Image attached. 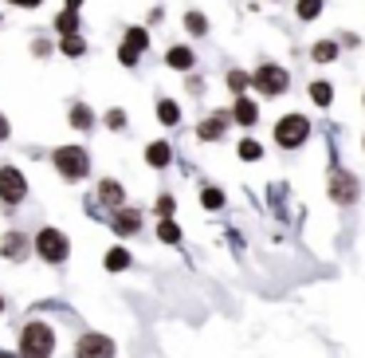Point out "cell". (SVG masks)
<instances>
[{"mask_svg":"<svg viewBox=\"0 0 365 358\" xmlns=\"http://www.w3.org/2000/svg\"><path fill=\"white\" fill-rule=\"evenodd\" d=\"M51 350H56V331H51L48 323H28L24 334H20V354L24 358H51Z\"/></svg>","mask_w":365,"mask_h":358,"instance_id":"1","label":"cell"},{"mask_svg":"<svg viewBox=\"0 0 365 358\" xmlns=\"http://www.w3.org/2000/svg\"><path fill=\"white\" fill-rule=\"evenodd\" d=\"M51 161H56L59 177H67V182H83V177L91 174V154L83 150V146H59V150L51 154Z\"/></svg>","mask_w":365,"mask_h":358,"instance_id":"2","label":"cell"},{"mask_svg":"<svg viewBox=\"0 0 365 358\" xmlns=\"http://www.w3.org/2000/svg\"><path fill=\"white\" fill-rule=\"evenodd\" d=\"M36 256L48 260V264H63L67 256H71V240L59 229H40L36 232Z\"/></svg>","mask_w":365,"mask_h":358,"instance_id":"3","label":"cell"},{"mask_svg":"<svg viewBox=\"0 0 365 358\" xmlns=\"http://www.w3.org/2000/svg\"><path fill=\"white\" fill-rule=\"evenodd\" d=\"M310 138V122L302 119V114H287V119H279L275 126V142L283 146V150H299L302 142Z\"/></svg>","mask_w":365,"mask_h":358,"instance_id":"4","label":"cell"},{"mask_svg":"<svg viewBox=\"0 0 365 358\" xmlns=\"http://www.w3.org/2000/svg\"><path fill=\"white\" fill-rule=\"evenodd\" d=\"M28 197V177L16 166H0V201L4 205H20Z\"/></svg>","mask_w":365,"mask_h":358,"instance_id":"5","label":"cell"},{"mask_svg":"<svg viewBox=\"0 0 365 358\" xmlns=\"http://www.w3.org/2000/svg\"><path fill=\"white\" fill-rule=\"evenodd\" d=\"M145 48H150V32H145V28H126V40H122V48H118V64L134 67L138 59L145 56Z\"/></svg>","mask_w":365,"mask_h":358,"instance_id":"6","label":"cell"},{"mask_svg":"<svg viewBox=\"0 0 365 358\" xmlns=\"http://www.w3.org/2000/svg\"><path fill=\"white\" fill-rule=\"evenodd\" d=\"M255 87L263 91V95H283L287 91V83H291V75L283 71V67H275V64H263L259 71H255Z\"/></svg>","mask_w":365,"mask_h":358,"instance_id":"7","label":"cell"},{"mask_svg":"<svg viewBox=\"0 0 365 358\" xmlns=\"http://www.w3.org/2000/svg\"><path fill=\"white\" fill-rule=\"evenodd\" d=\"M75 358H114V342L106 339V334H83L79 342H75Z\"/></svg>","mask_w":365,"mask_h":358,"instance_id":"8","label":"cell"},{"mask_svg":"<svg viewBox=\"0 0 365 358\" xmlns=\"http://www.w3.org/2000/svg\"><path fill=\"white\" fill-rule=\"evenodd\" d=\"M330 197L338 201V205H354V197H357V182L349 174H334L330 177Z\"/></svg>","mask_w":365,"mask_h":358,"instance_id":"9","label":"cell"},{"mask_svg":"<svg viewBox=\"0 0 365 358\" xmlns=\"http://www.w3.org/2000/svg\"><path fill=\"white\" fill-rule=\"evenodd\" d=\"M110 229L118 232V237H134V232L142 229V213H138V209H118L114 221H110Z\"/></svg>","mask_w":365,"mask_h":358,"instance_id":"10","label":"cell"},{"mask_svg":"<svg viewBox=\"0 0 365 358\" xmlns=\"http://www.w3.org/2000/svg\"><path fill=\"white\" fill-rule=\"evenodd\" d=\"M98 201L110 209H122V201H126V189H122V182H114V177H103L98 182Z\"/></svg>","mask_w":365,"mask_h":358,"instance_id":"11","label":"cell"},{"mask_svg":"<svg viewBox=\"0 0 365 358\" xmlns=\"http://www.w3.org/2000/svg\"><path fill=\"white\" fill-rule=\"evenodd\" d=\"M24 252H28L24 232H9V237L0 240V256H4V260H24Z\"/></svg>","mask_w":365,"mask_h":358,"instance_id":"12","label":"cell"},{"mask_svg":"<svg viewBox=\"0 0 365 358\" xmlns=\"http://www.w3.org/2000/svg\"><path fill=\"white\" fill-rule=\"evenodd\" d=\"M232 119H236L240 126H255V119H259V106H255L247 95H240L236 106H232Z\"/></svg>","mask_w":365,"mask_h":358,"instance_id":"13","label":"cell"},{"mask_svg":"<svg viewBox=\"0 0 365 358\" xmlns=\"http://www.w3.org/2000/svg\"><path fill=\"white\" fill-rule=\"evenodd\" d=\"M165 64L173 67V71H189V67L197 64V56H192V48H181V44H177V48L165 51Z\"/></svg>","mask_w":365,"mask_h":358,"instance_id":"14","label":"cell"},{"mask_svg":"<svg viewBox=\"0 0 365 358\" xmlns=\"http://www.w3.org/2000/svg\"><path fill=\"white\" fill-rule=\"evenodd\" d=\"M145 161H150L153 169H165L169 161H173V150H169V142H150V146H145Z\"/></svg>","mask_w":365,"mask_h":358,"instance_id":"15","label":"cell"},{"mask_svg":"<svg viewBox=\"0 0 365 358\" xmlns=\"http://www.w3.org/2000/svg\"><path fill=\"white\" fill-rule=\"evenodd\" d=\"M224 126H228V119H224V114H216V119H205V122L197 126L200 142H216V138H224Z\"/></svg>","mask_w":365,"mask_h":358,"instance_id":"16","label":"cell"},{"mask_svg":"<svg viewBox=\"0 0 365 358\" xmlns=\"http://www.w3.org/2000/svg\"><path fill=\"white\" fill-rule=\"evenodd\" d=\"M56 32L59 36H79V9H63L56 16Z\"/></svg>","mask_w":365,"mask_h":358,"instance_id":"17","label":"cell"},{"mask_svg":"<svg viewBox=\"0 0 365 358\" xmlns=\"http://www.w3.org/2000/svg\"><path fill=\"white\" fill-rule=\"evenodd\" d=\"M67 119H71V126H75V130H91V126H95V114H91V106H87V103H75Z\"/></svg>","mask_w":365,"mask_h":358,"instance_id":"18","label":"cell"},{"mask_svg":"<svg viewBox=\"0 0 365 358\" xmlns=\"http://www.w3.org/2000/svg\"><path fill=\"white\" fill-rule=\"evenodd\" d=\"M158 119H161V126H177V122H181V106H177L173 99H161V103H158Z\"/></svg>","mask_w":365,"mask_h":358,"instance_id":"19","label":"cell"},{"mask_svg":"<svg viewBox=\"0 0 365 358\" xmlns=\"http://www.w3.org/2000/svg\"><path fill=\"white\" fill-rule=\"evenodd\" d=\"M106 268H110V272H126L130 268V252H126V248H110V252H106Z\"/></svg>","mask_w":365,"mask_h":358,"instance_id":"20","label":"cell"},{"mask_svg":"<svg viewBox=\"0 0 365 358\" xmlns=\"http://www.w3.org/2000/svg\"><path fill=\"white\" fill-rule=\"evenodd\" d=\"M59 48H63V56H71V59L87 56V44H83L79 36H63V44H59Z\"/></svg>","mask_w":365,"mask_h":358,"instance_id":"21","label":"cell"},{"mask_svg":"<svg viewBox=\"0 0 365 358\" xmlns=\"http://www.w3.org/2000/svg\"><path fill=\"white\" fill-rule=\"evenodd\" d=\"M310 99H314L318 106H330V99H334V87H330V83H314V87H310Z\"/></svg>","mask_w":365,"mask_h":358,"instance_id":"22","label":"cell"},{"mask_svg":"<svg viewBox=\"0 0 365 358\" xmlns=\"http://www.w3.org/2000/svg\"><path fill=\"white\" fill-rule=\"evenodd\" d=\"M158 237L165 240V244H177V240H181V229H177V224H173V221H169V217H165V221L158 224Z\"/></svg>","mask_w":365,"mask_h":358,"instance_id":"23","label":"cell"},{"mask_svg":"<svg viewBox=\"0 0 365 358\" xmlns=\"http://www.w3.org/2000/svg\"><path fill=\"white\" fill-rule=\"evenodd\" d=\"M185 28H189L192 36H205L208 32V20L200 16V12H189V16H185Z\"/></svg>","mask_w":365,"mask_h":358,"instance_id":"24","label":"cell"},{"mask_svg":"<svg viewBox=\"0 0 365 358\" xmlns=\"http://www.w3.org/2000/svg\"><path fill=\"white\" fill-rule=\"evenodd\" d=\"M259 154H263L259 142H252V138H244V142H240V158H244V161H255Z\"/></svg>","mask_w":365,"mask_h":358,"instance_id":"25","label":"cell"},{"mask_svg":"<svg viewBox=\"0 0 365 358\" xmlns=\"http://www.w3.org/2000/svg\"><path fill=\"white\" fill-rule=\"evenodd\" d=\"M322 12V0H299V16L302 20H314Z\"/></svg>","mask_w":365,"mask_h":358,"instance_id":"26","label":"cell"},{"mask_svg":"<svg viewBox=\"0 0 365 358\" xmlns=\"http://www.w3.org/2000/svg\"><path fill=\"white\" fill-rule=\"evenodd\" d=\"M200 201H205V209H220L224 205V193L220 189H205V193H200Z\"/></svg>","mask_w":365,"mask_h":358,"instance_id":"27","label":"cell"},{"mask_svg":"<svg viewBox=\"0 0 365 358\" xmlns=\"http://www.w3.org/2000/svg\"><path fill=\"white\" fill-rule=\"evenodd\" d=\"M334 56H338V48H334L330 40H326V44H318V48H314V59H318V64H326V59H334Z\"/></svg>","mask_w":365,"mask_h":358,"instance_id":"28","label":"cell"},{"mask_svg":"<svg viewBox=\"0 0 365 358\" xmlns=\"http://www.w3.org/2000/svg\"><path fill=\"white\" fill-rule=\"evenodd\" d=\"M228 87H232V91H244V87H247V75H244V71H228Z\"/></svg>","mask_w":365,"mask_h":358,"instance_id":"29","label":"cell"},{"mask_svg":"<svg viewBox=\"0 0 365 358\" xmlns=\"http://www.w3.org/2000/svg\"><path fill=\"white\" fill-rule=\"evenodd\" d=\"M106 126L122 130V126H126V111H110V114H106Z\"/></svg>","mask_w":365,"mask_h":358,"instance_id":"30","label":"cell"},{"mask_svg":"<svg viewBox=\"0 0 365 358\" xmlns=\"http://www.w3.org/2000/svg\"><path fill=\"white\" fill-rule=\"evenodd\" d=\"M9 4H16V9H28V12H32V9H40L43 0H9Z\"/></svg>","mask_w":365,"mask_h":358,"instance_id":"31","label":"cell"},{"mask_svg":"<svg viewBox=\"0 0 365 358\" xmlns=\"http://www.w3.org/2000/svg\"><path fill=\"white\" fill-rule=\"evenodd\" d=\"M158 213H161V217L173 213V197H161V201H158Z\"/></svg>","mask_w":365,"mask_h":358,"instance_id":"32","label":"cell"},{"mask_svg":"<svg viewBox=\"0 0 365 358\" xmlns=\"http://www.w3.org/2000/svg\"><path fill=\"white\" fill-rule=\"evenodd\" d=\"M4 138H9V119L0 114V142H4Z\"/></svg>","mask_w":365,"mask_h":358,"instance_id":"33","label":"cell"},{"mask_svg":"<svg viewBox=\"0 0 365 358\" xmlns=\"http://www.w3.org/2000/svg\"><path fill=\"white\" fill-rule=\"evenodd\" d=\"M67 9H83V0H67Z\"/></svg>","mask_w":365,"mask_h":358,"instance_id":"34","label":"cell"},{"mask_svg":"<svg viewBox=\"0 0 365 358\" xmlns=\"http://www.w3.org/2000/svg\"><path fill=\"white\" fill-rule=\"evenodd\" d=\"M0 311H4V299H0Z\"/></svg>","mask_w":365,"mask_h":358,"instance_id":"35","label":"cell"}]
</instances>
